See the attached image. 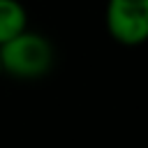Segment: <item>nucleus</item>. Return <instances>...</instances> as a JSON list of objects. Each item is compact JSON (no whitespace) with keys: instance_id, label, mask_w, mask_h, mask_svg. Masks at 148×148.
<instances>
[{"instance_id":"nucleus-2","label":"nucleus","mask_w":148,"mask_h":148,"mask_svg":"<svg viewBox=\"0 0 148 148\" xmlns=\"http://www.w3.org/2000/svg\"><path fill=\"white\" fill-rule=\"evenodd\" d=\"M104 21L111 39L123 46L148 42V0H109Z\"/></svg>"},{"instance_id":"nucleus-3","label":"nucleus","mask_w":148,"mask_h":148,"mask_svg":"<svg viewBox=\"0 0 148 148\" xmlns=\"http://www.w3.org/2000/svg\"><path fill=\"white\" fill-rule=\"evenodd\" d=\"M28 30V12L21 0H0V49Z\"/></svg>"},{"instance_id":"nucleus-1","label":"nucleus","mask_w":148,"mask_h":148,"mask_svg":"<svg viewBox=\"0 0 148 148\" xmlns=\"http://www.w3.org/2000/svg\"><path fill=\"white\" fill-rule=\"evenodd\" d=\"M53 62H56V49L51 39L30 28L0 49L2 76H12L18 81H35L46 76Z\"/></svg>"},{"instance_id":"nucleus-4","label":"nucleus","mask_w":148,"mask_h":148,"mask_svg":"<svg viewBox=\"0 0 148 148\" xmlns=\"http://www.w3.org/2000/svg\"><path fill=\"white\" fill-rule=\"evenodd\" d=\"M0 76H2V67H0Z\"/></svg>"}]
</instances>
